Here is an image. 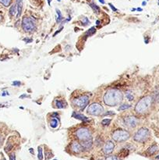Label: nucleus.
<instances>
[{
    "label": "nucleus",
    "instance_id": "1",
    "mask_svg": "<svg viewBox=\"0 0 159 160\" xmlns=\"http://www.w3.org/2000/svg\"><path fill=\"white\" fill-rule=\"evenodd\" d=\"M123 99V94L121 91L116 88L108 90L103 96V102L108 106H116L121 103Z\"/></svg>",
    "mask_w": 159,
    "mask_h": 160
},
{
    "label": "nucleus",
    "instance_id": "2",
    "mask_svg": "<svg viewBox=\"0 0 159 160\" xmlns=\"http://www.w3.org/2000/svg\"><path fill=\"white\" fill-rule=\"evenodd\" d=\"M152 103V98L151 96H145L139 100L135 106V112L138 114L144 113L148 111V109L151 107Z\"/></svg>",
    "mask_w": 159,
    "mask_h": 160
},
{
    "label": "nucleus",
    "instance_id": "3",
    "mask_svg": "<svg viewBox=\"0 0 159 160\" xmlns=\"http://www.w3.org/2000/svg\"><path fill=\"white\" fill-rule=\"evenodd\" d=\"M76 138L77 140L82 141H86L89 140H92V136H91V133L89 130L86 127H81L79 128L75 132Z\"/></svg>",
    "mask_w": 159,
    "mask_h": 160
},
{
    "label": "nucleus",
    "instance_id": "4",
    "mask_svg": "<svg viewBox=\"0 0 159 160\" xmlns=\"http://www.w3.org/2000/svg\"><path fill=\"white\" fill-rule=\"evenodd\" d=\"M22 28L25 32H33L36 29V23H35L34 20L31 17H25L22 20Z\"/></svg>",
    "mask_w": 159,
    "mask_h": 160
},
{
    "label": "nucleus",
    "instance_id": "5",
    "mask_svg": "<svg viewBox=\"0 0 159 160\" xmlns=\"http://www.w3.org/2000/svg\"><path fill=\"white\" fill-rule=\"evenodd\" d=\"M130 137V134L125 130H115L112 134V138L117 142H122L128 140Z\"/></svg>",
    "mask_w": 159,
    "mask_h": 160
},
{
    "label": "nucleus",
    "instance_id": "6",
    "mask_svg": "<svg viewBox=\"0 0 159 160\" xmlns=\"http://www.w3.org/2000/svg\"><path fill=\"white\" fill-rule=\"evenodd\" d=\"M88 114L92 116H100L104 112V107L98 102H95L90 104L87 109Z\"/></svg>",
    "mask_w": 159,
    "mask_h": 160
},
{
    "label": "nucleus",
    "instance_id": "7",
    "mask_svg": "<svg viewBox=\"0 0 159 160\" xmlns=\"http://www.w3.org/2000/svg\"><path fill=\"white\" fill-rule=\"evenodd\" d=\"M89 101H90L89 97L86 95V94H83V95H80L73 99V104L76 107L79 108L80 109H84L89 104Z\"/></svg>",
    "mask_w": 159,
    "mask_h": 160
},
{
    "label": "nucleus",
    "instance_id": "8",
    "mask_svg": "<svg viewBox=\"0 0 159 160\" xmlns=\"http://www.w3.org/2000/svg\"><path fill=\"white\" fill-rule=\"evenodd\" d=\"M150 132L147 128H141L134 134L133 139L137 142H143L149 138Z\"/></svg>",
    "mask_w": 159,
    "mask_h": 160
},
{
    "label": "nucleus",
    "instance_id": "9",
    "mask_svg": "<svg viewBox=\"0 0 159 160\" xmlns=\"http://www.w3.org/2000/svg\"><path fill=\"white\" fill-rule=\"evenodd\" d=\"M114 149H115V144L113 143V141H108L106 142L104 147H103V152L105 155H109V154H111L113 152Z\"/></svg>",
    "mask_w": 159,
    "mask_h": 160
},
{
    "label": "nucleus",
    "instance_id": "10",
    "mask_svg": "<svg viewBox=\"0 0 159 160\" xmlns=\"http://www.w3.org/2000/svg\"><path fill=\"white\" fill-rule=\"evenodd\" d=\"M124 122L126 123V126H128L129 127H131V128H133L135 127L138 123V120L137 119V117L133 116H131L126 117Z\"/></svg>",
    "mask_w": 159,
    "mask_h": 160
},
{
    "label": "nucleus",
    "instance_id": "11",
    "mask_svg": "<svg viewBox=\"0 0 159 160\" xmlns=\"http://www.w3.org/2000/svg\"><path fill=\"white\" fill-rule=\"evenodd\" d=\"M52 116H53L52 117V119L49 121L50 127L53 129H56L58 127V125H59V118H58L57 113H55V114L54 113Z\"/></svg>",
    "mask_w": 159,
    "mask_h": 160
},
{
    "label": "nucleus",
    "instance_id": "12",
    "mask_svg": "<svg viewBox=\"0 0 159 160\" xmlns=\"http://www.w3.org/2000/svg\"><path fill=\"white\" fill-rule=\"evenodd\" d=\"M71 150L74 153H80L83 151V148H82L81 144L77 141H73L71 144Z\"/></svg>",
    "mask_w": 159,
    "mask_h": 160
},
{
    "label": "nucleus",
    "instance_id": "13",
    "mask_svg": "<svg viewBox=\"0 0 159 160\" xmlns=\"http://www.w3.org/2000/svg\"><path fill=\"white\" fill-rule=\"evenodd\" d=\"M73 116L74 117V118H76V119L83 121V122H89V121H90L89 120H88L87 117H86L83 114L79 113V112H73Z\"/></svg>",
    "mask_w": 159,
    "mask_h": 160
},
{
    "label": "nucleus",
    "instance_id": "14",
    "mask_svg": "<svg viewBox=\"0 0 159 160\" xmlns=\"http://www.w3.org/2000/svg\"><path fill=\"white\" fill-rule=\"evenodd\" d=\"M16 4L17 6V17H20L21 16L22 13V10H23V0H16Z\"/></svg>",
    "mask_w": 159,
    "mask_h": 160
},
{
    "label": "nucleus",
    "instance_id": "15",
    "mask_svg": "<svg viewBox=\"0 0 159 160\" xmlns=\"http://www.w3.org/2000/svg\"><path fill=\"white\" fill-rule=\"evenodd\" d=\"M81 146L83 148V149H85V150H89L91 149V147H92L93 145V141L92 140H89V141H82L81 143Z\"/></svg>",
    "mask_w": 159,
    "mask_h": 160
},
{
    "label": "nucleus",
    "instance_id": "16",
    "mask_svg": "<svg viewBox=\"0 0 159 160\" xmlns=\"http://www.w3.org/2000/svg\"><path fill=\"white\" fill-rule=\"evenodd\" d=\"M158 150H159L158 145L154 144V145H152V146H151L149 148V149H148V151H147V152H148L149 155H154V154L157 152Z\"/></svg>",
    "mask_w": 159,
    "mask_h": 160
},
{
    "label": "nucleus",
    "instance_id": "17",
    "mask_svg": "<svg viewBox=\"0 0 159 160\" xmlns=\"http://www.w3.org/2000/svg\"><path fill=\"white\" fill-rule=\"evenodd\" d=\"M55 107L56 108H58V109H64L66 107V102H63V101L62 100H56L55 101Z\"/></svg>",
    "mask_w": 159,
    "mask_h": 160
},
{
    "label": "nucleus",
    "instance_id": "18",
    "mask_svg": "<svg viewBox=\"0 0 159 160\" xmlns=\"http://www.w3.org/2000/svg\"><path fill=\"white\" fill-rule=\"evenodd\" d=\"M16 13H17V6H16V4L15 3L12 6L11 8L10 9V15L11 17H13L15 15Z\"/></svg>",
    "mask_w": 159,
    "mask_h": 160
},
{
    "label": "nucleus",
    "instance_id": "19",
    "mask_svg": "<svg viewBox=\"0 0 159 160\" xmlns=\"http://www.w3.org/2000/svg\"><path fill=\"white\" fill-rule=\"evenodd\" d=\"M56 13H57V17H56V22L57 23H61L62 21L63 20V15H62L61 13V11L59 10H58V9H56Z\"/></svg>",
    "mask_w": 159,
    "mask_h": 160
},
{
    "label": "nucleus",
    "instance_id": "20",
    "mask_svg": "<svg viewBox=\"0 0 159 160\" xmlns=\"http://www.w3.org/2000/svg\"><path fill=\"white\" fill-rule=\"evenodd\" d=\"M89 6L92 8V10L95 12L96 13H99L100 12V7L98 5H96L95 2H92V3H89Z\"/></svg>",
    "mask_w": 159,
    "mask_h": 160
},
{
    "label": "nucleus",
    "instance_id": "21",
    "mask_svg": "<svg viewBox=\"0 0 159 160\" xmlns=\"http://www.w3.org/2000/svg\"><path fill=\"white\" fill-rule=\"evenodd\" d=\"M37 158L39 160H43V149L42 146L38 147V154Z\"/></svg>",
    "mask_w": 159,
    "mask_h": 160
},
{
    "label": "nucleus",
    "instance_id": "22",
    "mask_svg": "<svg viewBox=\"0 0 159 160\" xmlns=\"http://www.w3.org/2000/svg\"><path fill=\"white\" fill-rule=\"evenodd\" d=\"M0 3L3 5L5 7H8L12 3V0H0Z\"/></svg>",
    "mask_w": 159,
    "mask_h": 160
},
{
    "label": "nucleus",
    "instance_id": "23",
    "mask_svg": "<svg viewBox=\"0 0 159 160\" xmlns=\"http://www.w3.org/2000/svg\"><path fill=\"white\" fill-rule=\"evenodd\" d=\"M129 108H131V105H129V104H122L119 106V110L121 111V110H126V109H128Z\"/></svg>",
    "mask_w": 159,
    "mask_h": 160
},
{
    "label": "nucleus",
    "instance_id": "24",
    "mask_svg": "<svg viewBox=\"0 0 159 160\" xmlns=\"http://www.w3.org/2000/svg\"><path fill=\"white\" fill-rule=\"evenodd\" d=\"M96 32V29H95V28H90L89 30H88L87 31V35H88V36H90V35H92V34H94Z\"/></svg>",
    "mask_w": 159,
    "mask_h": 160
},
{
    "label": "nucleus",
    "instance_id": "25",
    "mask_svg": "<svg viewBox=\"0 0 159 160\" xmlns=\"http://www.w3.org/2000/svg\"><path fill=\"white\" fill-rule=\"evenodd\" d=\"M126 96L129 101H132L134 99V96L132 95V94L130 92V91H127V92L126 93Z\"/></svg>",
    "mask_w": 159,
    "mask_h": 160
},
{
    "label": "nucleus",
    "instance_id": "26",
    "mask_svg": "<svg viewBox=\"0 0 159 160\" xmlns=\"http://www.w3.org/2000/svg\"><path fill=\"white\" fill-rule=\"evenodd\" d=\"M81 23H82V24L84 25V26L89 25V24H90V20H88L87 17H83V19H82Z\"/></svg>",
    "mask_w": 159,
    "mask_h": 160
},
{
    "label": "nucleus",
    "instance_id": "27",
    "mask_svg": "<svg viewBox=\"0 0 159 160\" xmlns=\"http://www.w3.org/2000/svg\"><path fill=\"white\" fill-rule=\"evenodd\" d=\"M111 119H105L101 121V124L103 126H108L111 123Z\"/></svg>",
    "mask_w": 159,
    "mask_h": 160
},
{
    "label": "nucleus",
    "instance_id": "28",
    "mask_svg": "<svg viewBox=\"0 0 159 160\" xmlns=\"http://www.w3.org/2000/svg\"><path fill=\"white\" fill-rule=\"evenodd\" d=\"M105 160H121V159L116 155H109L105 159Z\"/></svg>",
    "mask_w": 159,
    "mask_h": 160
},
{
    "label": "nucleus",
    "instance_id": "29",
    "mask_svg": "<svg viewBox=\"0 0 159 160\" xmlns=\"http://www.w3.org/2000/svg\"><path fill=\"white\" fill-rule=\"evenodd\" d=\"M108 6H109L110 8L111 9V10H112L113 12H116V11H118L117 9H116V7H115L114 6H113L112 4H111V3H108Z\"/></svg>",
    "mask_w": 159,
    "mask_h": 160
},
{
    "label": "nucleus",
    "instance_id": "30",
    "mask_svg": "<svg viewBox=\"0 0 159 160\" xmlns=\"http://www.w3.org/2000/svg\"><path fill=\"white\" fill-rule=\"evenodd\" d=\"M10 160H16V155H15V154H14V153L10 154Z\"/></svg>",
    "mask_w": 159,
    "mask_h": 160
},
{
    "label": "nucleus",
    "instance_id": "31",
    "mask_svg": "<svg viewBox=\"0 0 159 160\" xmlns=\"http://www.w3.org/2000/svg\"><path fill=\"white\" fill-rule=\"evenodd\" d=\"M13 85H14V86H20L21 85V82H20V81H13Z\"/></svg>",
    "mask_w": 159,
    "mask_h": 160
},
{
    "label": "nucleus",
    "instance_id": "32",
    "mask_svg": "<svg viewBox=\"0 0 159 160\" xmlns=\"http://www.w3.org/2000/svg\"><path fill=\"white\" fill-rule=\"evenodd\" d=\"M109 112H107V113H104L105 116H107V115H115V112H113L112 111H108Z\"/></svg>",
    "mask_w": 159,
    "mask_h": 160
},
{
    "label": "nucleus",
    "instance_id": "33",
    "mask_svg": "<svg viewBox=\"0 0 159 160\" xmlns=\"http://www.w3.org/2000/svg\"><path fill=\"white\" fill-rule=\"evenodd\" d=\"M98 1H99L100 2H101V4H105V0H98Z\"/></svg>",
    "mask_w": 159,
    "mask_h": 160
},
{
    "label": "nucleus",
    "instance_id": "34",
    "mask_svg": "<svg viewBox=\"0 0 159 160\" xmlns=\"http://www.w3.org/2000/svg\"><path fill=\"white\" fill-rule=\"evenodd\" d=\"M137 11H139V12H141V11H143V9H141V8H140V7H138V8H137Z\"/></svg>",
    "mask_w": 159,
    "mask_h": 160
},
{
    "label": "nucleus",
    "instance_id": "35",
    "mask_svg": "<svg viewBox=\"0 0 159 160\" xmlns=\"http://www.w3.org/2000/svg\"><path fill=\"white\" fill-rule=\"evenodd\" d=\"M47 1H48V6H51V2H52V0H47Z\"/></svg>",
    "mask_w": 159,
    "mask_h": 160
},
{
    "label": "nucleus",
    "instance_id": "36",
    "mask_svg": "<svg viewBox=\"0 0 159 160\" xmlns=\"http://www.w3.org/2000/svg\"><path fill=\"white\" fill-rule=\"evenodd\" d=\"M3 93H4V94H2V96H5V95H7V94H9L8 92H6V91H5V92H3Z\"/></svg>",
    "mask_w": 159,
    "mask_h": 160
},
{
    "label": "nucleus",
    "instance_id": "37",
    "mask_svg": "<svg viewBox=\"0 0 159 160\" xmlns=\"http://www.w3.org/2000/svg\"><path fill=\"white\" fill-rule=\"evenodd\" d=\"M62 29H63V28H62ZM62 29H61V30H62ZM61 30H58V31H56V32H55V33L54 34V36H55V35H56V34H57L58 33V32H60V31H61Z\"/></svg>",
    "mask_w": 159,
    "mask_h": 160
},
{
    "label": "nucleus",
    "instance_id": "38",
    "mask_svg": "<svg viewBox=\"0 0 159 160\" xmlns=\"http://www.w3.org/2000/svg\"><path fill=\"white\" fill-rule=\"evenodd\" d=\"M146 4H147V2H146L145 1H143V2H142V5H143V6H146Z\"/></svg>",
    "mask_w": 159,
    "mask_h": 160
},
{
    "label": "nucleus",
    "instance_id": "39",
    "mask_svg": "<svg viewBox=\"0 0 159 160\" xmlns=\"http://www.w3.org/2000/svg\"><path fill=\"white\" fill-rule=\"evenodd\" d=\"M96 23H97V25H99V24H100V21H99V20H97V21H96Z\"/></svg>",
    "mask_w": 159,
    "mask_h": 160
},
{
    "label": "nucleus",
    "instance_id": "40",
    "mask_svg": "<svg viewBox=\"0 0 159 160\" xmlns=\"http://www.w3.org/2000/svg\"><path fill=\"white\" fill-rule=\"evenodd\" d=\"M2 20V17L1 15H0V22H1Z\"/></svg>",
    "mask_w": 159,
    "mask_h": 160
},
{
    "label": "nucleus",
    "instance_id": "41",
    "mask_svg": "<svg viewBox=\"0 0 159 160\" xmlns=\"http://www.w3.org/2000/svg\"><path fill=\"white\" fill-rule=\"evenodd\" d=\"M135 10H137V9H135V8H132V11H135Z\"/></svg>",
    "mask_w": 159,
    "mask_h": 160
},
{
    "label": "nucleus",
    "instance_id": "42",
    "mask_svg": "<svg viewBox=\"0 0 159 160\" xmlns=\"http://www.w3.org/2000/svg\"><path fill=\"white\" fill-rule=\"evenodd\" d=\"M156 159H159V155H158L157 157H156Z\"/></svg>",
    "mask_w": 159,
    "mask_h": 160
},
{
    "label": "nucleus",
    "instance_id": "43",
    "mask_svg": "<svg viewBox=\"0 0 159 160\" xmlns=\"http://www.w3.org/2000/svg\"><path fill=\"white\" fill-rule=\"evenodd\" d=\"M60 1H61V0H58V2H60Z\"/></svg>",
    "mask_w": 159,
    "mask_h": 160
},
{
    "label": "nucleus",
    "instance_id": "44",
    "mask_svg": "<svg viewBox=\"0 0 159 160\" xmlns=\"http://www.w3.org/2000/svg\"><path fill=\"white\" fill-rule=\"evenodd\" d=\"M54 160H57V159H54Z\"/></svg>",
    "mask_w": 159,
    "mask_h": 160
},
{
    "label": "nucleus",
    "instance_id": "45",
    "mask_svg": "<svg viewBox=\"0 0 159 160\" xmlns=\"http://www.w3.org/2000/svg\"><path fill=\"white\" fill-rule=\"evenodd\" d=\"M3 160H5V159H3Z\"/></svg>",
    "mask_w": 159,
    "mask_h": 160
},
{
    "label": "nucleus",
    "instance_id": "46",
    "mask_svg": "<svg viewBox=\"0 0 159 160\" xmlns=\"http://www.w3.org/2000/svg\"></svg>",
    "mask_w": 159,
    "mask_h": 160
}]
</instances>
